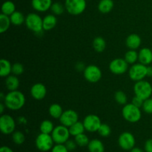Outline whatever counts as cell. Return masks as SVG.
<instances>
[{"label": "cell", "instance_id": "obj_1", "mask_svg": "<svg viewBox=\"0 0 152 152\" xmlns=\"http://www.w3.org/2000/svg\"><path fill=\"white\" fill-rule=\"evenodd\" d=\"M25 96L22 92L19 91H11L5 95L3 102L6 108L11 111H18L23 108L25 104Z\"/></svg>", "mask_w": 152, "mask_h": 152}, {"label": "cell", "instance_id": "obj_2", "mask_svg": "<svg viewBox=\"0 0 152 152\" xmlns=\"http://www.w3.org/2000/svg\"><path fill=\"white\" fill-rule=\"evenodd\" d=\"M123 117L127 122L131 123H137L142 117L140 108L135 106L132 103L126 104L122 109Z\"/></svg>", "mask_w": 152, "mask_h": 152}, {"label": "cell", "instance_id": "obj_3", "mask_svg": "<svg viewBox=\"0 0 152 152\" xmlns=\"http://www.w3.org/2000/svg\"><path fill=\"white\" fill-rule=\"evenodd\" d=\"M25 25L30 31H33L36 34H42L43 31V19L35 13H31L25 17Z\"/></svg>", "mask_w": 152, "mask_h": 152}, {"label": "cell", "instance_id": "obj_4", "mask_svg": "<svg viewBox=\"0 0 152 152\" xmlns=\"http://www.w3.org/2000/svg\"><path fill=\"white\" fill-rule=\"evenodd\" d=\"M134 92L135 96H137L143 100L148 99L152 95V86L146 80L136 82L134 86Z\"/></svg>", "mask_w": 152, "mask_h": 152}, {"label": "cell", "instance_id": "obj_5", "mask_svg": "<svg viewBox=\"0 0 152 152\" xmlns=\"http://www.w3.org/2000/svg\"><path fill=\"white\" fill-rule=\"evenodd\" d=\"M87 3L86 0H65V10L70 14L77 16L86 10Z\"/></svg>", "mask_w": 152, "mask_h": 152}, {"label": "cell", "instance_id": "obj_6", "mask_svg": "<svg viewBox=\"0 0 152 152\" xmlns=\"http://www.w3.org/2000/svg\"><path fill=\"white\" fill-rule=\"evenodd\" d=\"M53 143L55 142L53 137L51 134H49L40 133L36 138V146L39 151L42 152L51 151L52 148L54 145Z\"/></svg>", "mask_w": 152, "mask_h": 152}, {"label": "cell", "instance_id": "obj_7", "mask_svg": "<svg viewBox=\"0 0 152 152\" xmlns=\"http://www.w3.org/2000/svg\"><path fill=\"white\" fill-rule=\"evenodd\" d=\"M51 136L56 144H65L69 140L71 134L68 127L61 124L54 128Z\"/></svg>", "mask_w": 152, "mask_h": 152}, {"label": "cell", "instance_id": "obj_8", "mask_svg": "<svg viewBox=\"0 0 152 152\" xmlns=\"http://www.w3.org/2000/svg\"><path fill=\"white\" fill-rule=\"evenodd\" d=\"M147 65L141 63L132 65L129 70V75L131 80L135 82L144 80L147 77Z\"/></svg>", "mask_w": 152, "mask_h": 152}, {"label": "cell", "instance_id": "obj_9", "mask_svg": "<svg viewBox=\"0 0 152 152\" xmlns=\"http://www.w3.org/2000/svg\"><path fill=\"white\" fill-rule=\"evenodd\" d=\"M16 122L9 114H1L0 117V130L3 134H11L15 132Z\"/></svg>", "mask_w": 152, "mask_h": 152}, {"label": "cell", "instance_id": "obj_10", "mask_svg": "<svg viewBox=\"0 0 152 152\" xmlns=\"http://www.w3.org/2000/svg\"><path fill=\"white\" fill-rule=\"evenodd\" d=\"M83 74L85 79L91 83H98L101 80L102 76L100 68L94 65H90L86 67L83 71Z\"/></svg>", "mask_w": 152, "mask_h": 152}, {"label": "cell", "instance_id": "obj_11", "mask_svg": "<svg viewBox=\"0 0 152 152\" xmlns=\"http://www.w3.org/2000/svg\"><path fill=\"white\" fill-rule=\"evenodd\" d=\"M118 144L122 149L125 151H130L135 146L136 140L131 132H125L119 137Z\"/></svg>", "mask_w": 152, "mask_h": 152}, {"label": "cell", "instance_id": "obj_12", "mask_svg": "<svg viewBox=\"0 0 152 152\" xmlns=\"http://www.w3.org/2000/svg\"><path fill=\"white\" fill-rule=\"evenodd\" d=\"M109 70L112 74L116 75H121L125 74L129 70V64L122 58L114 59L110 62Z\"/></svg>", "mask_w": 152, "mask_h": 152}, {"label": "cell", "instance_id": "obj_13", "mask_svg": "<svg viewBox=\"0 0 152 152\" xmlns=\"http://www.w3.org/2000/svg\"><path fill=\"white\" fill-rule=\"evenodd\" d=\"M83 124L86 131L93 133L97 132L102 124V122L100 118L96 114H88L85 117Z\"/></svg>", "mask_w": 152, "mask_h": 152}, {"label": "cell", "instance_id": "obj_14", "mask_svg": "<svg viewBox=\"0 0 152 152\" xmlns=\"http://www.w3.org/2000/svg\"><path fill=\"white\" fill-rule=\"evenodd\" d=\"M59 120L61 124L69 128L77 121H79V115L77 111L74 110L68 109L63 111Z\"/></svg>", "mask_w": 152, "mask_h": 152}, {"label": "cell", "instance_id": "obj_15", "mask_svg": "<svg viewBox=\"0 0 152 152\" xmlns=\"http://www.w3.org/2000/svg\"><path fill=\"white\" fill-rule=\"evenodd\" d=\"M31 95L37 100H42L47 95V88L42 83H36L31 88Z\"/></svg>", "mask_w": 152, "mask_h": 152}, {"label": "cell", "instance_id": "obj_16", "mask_svg": "<svg viewBox=\"0 0 152 152\" xmlns=\"http://www.w3.org/2000/svg\"><path fill=\"white\" fill-rule=\"evenodd\" d=\"M138 61L140 63L149 65L152 62V50L148 48H142L138 52Z\"/></svg>", "mask_w": 152, "mask_h": 152}, {"label": "cell", "instance_id": "obj_17", "mask_svg": "<svg viewBox=\"0 0 152 152\" xmlns=\"http://www.w3.org/2000/svg\"><path fill=\"white\" fill-rule=\"evenodd\" d=\"M52 4V0H32L31 4L33 8L38 12H46L50 9Z\"/></svg>", "mask_w": 152, "mask_h": 152}, {"label": "cell", "instance_id": "obj_18", "mask_svg": "<svg viewBox=\"0 0 152 152\" xmlns=\"http://www.w3.org/2000/svg\"><path fill=\"white\" fill-rule=\"evenodd\" d=\"M142 43L140 37L136 34H132L127 37L126 39V45L131 50H137L140 48Z\"/></svg>", "mask_w": 152, "mask_h": 152}, {"label": "cell", "instance_id": "obj_19", "mask_svg": "<svg viewBox=\"0 0 152 152\" xmlns=\"http://www.w3.org/2000/svg\"><path fill=\"white\" fill-rule=\"evenodd\" d=\"M57 19L54 14H48L43 18V29L44 31H51L56 27Z\"/></svg>", "mask_w": 152, "mask_h": 152}, {"label": "cell", "instance_id": "obj_20", "mask_svg": "<svg viewBox=\"0 0 152 152\" xmlns=\"http://www.w3.org/2000/svg\"><path fill=\"white\" fill-rule=\"evenodd\" d=\"M12 73V65L6 59L0 60V76L1 77H7Z\"/></svg>", "mask_w": 152, "mask_h": 152}, {"label": "cell", "instance_id": "obj_21", "mask_svg": "<svg viewBox=\"0 0 152 152\" xmlns=\"http://www.w3.org/2000/svg\"><path fill=\"white\" fill-rule=\"evenodd\" d=\"M88 149L89 152H104L105 146L101 140L98 139H94L90 140L88 145Z\"/></svg>", "mask_w": 152, "mask_h": 152}, {"label": "cell", "instance_id": "obj_22", "mask_svg": "<svg viewBox=\"0 0 152 152\" xmlns=\"http://www.w3.org/2000/svg\"><path fill=\"white\" fill-rule=\"evenodd\" d=\"M5 86L7 90H9L10 91L18 90V88L19 86V79L16 75H9L8 77H6Z\"/></svg>", "mask_w": 152, "mask_h": 152}, {"label": "cell", "instance_id": "obj_23", "mask_svg": "<svg viewBox=\"0 0 152 152\" xmlns=\"http://www.w3.org/2000/svg\"><path fill=\"white\" fill-rule=\"evenodd\" d=\"M113 0H100L98 4V10L102 13H108L114 8Z\"/></svg>", "mask_w": 152, "mask_h": 152}, {"label": "cell", "instance_id": "obj_24", "mask_svg": "<svg viewBox=\"0 0 152 152\" xmlns=\"http://www.w3.org/2000/svg\"><path fill=\"white\" fill-rule=\"evenodd\" d=\"M92 45L95 51L97 53H102L106 48V42L102 37H97L93 40Z\"/></svg>", "mask_w": 152, "mask_h": 152}, {"label": "cell", "instance_id": "obj_25", "mask_svg": "<svg viewBox=\"0 0 152 152\" xmlns=\"http://www.w3.org/2000/svg\"><path fill=\"white\" fill-rule=\"evenodd\" d=\"M62 106L58 103H53L50 105L48 109L49 114L50 117L54 119H59L63 113Z\"/></svg>", "mask_w": 152, "mask_h": 152}, {"label": "cell", "instance_id": "obj_26", "mask_svg": "<svg viewBox=\"0 0 152 152\" xmlns=\"http://www.w3.org/2000/svg\"><path fill=\"white\" fill-rule=\"evenodd\" d=\"M11 24L16 26H19L25 22V17L23 13L19 11H15L10 16Z\"/></svg>", "mask_w": 152, "mask_h": 152}, {"label": "cell", "instance_id": "obj_27", "mask_svg": "<svg viewBox=\"0 0 152 152\" xmlns=\"http://www.w3.org/2000/svg\"><path fill=\"white\" fill-rule=\"evenodd\" d=\"M68 129H69V132L71 135L74 137H76L77 135L80 134L84 133V132L86 131L83 123L80 121H77V123H74V125H72Z\"/></svg>", "mask_w": 152, "mask_h": 152}, {"label": "cell", "instance_id": "obj_28", "mask_svg": "<svg viewBox=\"0 0 152 152\" xmlns=\"http://www.w3.org/2000/svg\"><path fill=\"white\" fill-rule=\"evenodd\" d=\"M1 13L10 16L12 13L16 11V6L15 4L11 1H5L1 4Z\"/></svg>", "mask_w": 152, "mask_h": 152}, {"label": "cell", "instance_id": "obj_29", "mask_svg": "<svg viewBox=\"0 0 152 152\" xmlns=\"http://www.w3.org/2000/svg\"><path fill=\"white\" fill-rule=\"evenodd\" d=\"M10 24H11V22H10V16L1 13L0 14V33L4 34V32H6L10 28Z\"/></svg>", "mask_w": 152, "mask_h": 152}, {"label": "cell", "instance_id": "obj_30", "mask_svg": "<svg viewBox=\"0 0 152 152\" xmlns=\"http://www.w3.org/2000/svg\"><path fill=\"white\" fill-rule=\"evenodd\" d=\"M54 126H53V123H52V121L49 120H43L39 126V130L41 133L44 134H51L52 132L54 129Z\"/></svg>", "mask_w": 152, "mask_h": 152}, {"label": "cell", "instance_id": "obj_31", "mask_svg": "<svg viewBox=\"0 0 152 152\" xmlns=\"http://www.w3.org/2000/svg\"><path fill=\"white\" fill-rule=\"evenodd\" d=\"M124 59L129 65H134L138 61V52H137L136 50L129 49L125 54Z\"/></svg>", "mask_w": 152, "mask_h": 152}, {"label": "cell", "instance_id": "obj_32", "mask_svg": "<svg viewBox=\"0 0 152 152\" xmlns=\"http://www.w3.org/2000/svg\"><path fill=\"white\" fill-rule=\"evenodd\" d=\"M74 140L77 142V145L80 147L88 146L89 142H90L88 137L86 134H85L84 133L80 134L77 135L76 137H74Z\"/></svg>", "mask_w": 152, "mask_h": 152}, {"label": "cell", "instance_id": "obj_33", "mask_svg": "<svg viewBox=\"0 0 152 152\" xmlns=\"http://www.w3.org/2000/svg\"><path fill=\"white\" fill-rule=\"evenodd\" d=\"M114 99L120 105H125L126 104H127V95L123 91H117L115 92V94H114Z\"/></svg>", "mask_w": 152, "mask_h": 152}, {"label": "cell", "instance_id": "obj_34", "mask_svg": "<svg viewBox=\"0 0 152 152\" xmlns=\"http://www.w3.org/2000/svg\"><path fill=\"white\" fill-rule=\"evenodd\" d=\"M12 140L13 142L16 145H22L25 140V136L22 132L16 131L12 134Z\"/></svg>", "mask_w": 152, "mask_h": 152}, {"label": "cell", "instance_id": "obj_35", "mask_svg": "<svg viewBox=\"0 0 152 152\" xmlns=\"http://www.w3.org/2000/svg\"><path fill=\"white\" fill-rule=\"evenodd\" d=\"M97 132L102 137H109L111 134V129L106 123H102Z\"/></svg>", "mask_w": 152, "mask_h": 152}, {"label": "cell", "instance_id": "obj_36", "mask_svg": "<svg viewBox=\"0 0 152 152\" xmlns=\"http://www.w3.org/2000/svg\"><path fill=\"white\" fill-rule=\"evenodd\" d=\"M65 7H64L61 3L59 2H53L52 4L51 7H50V10H51V12L54 15H56V16H59V15L62 14L65 11Z\"/></svg>", "mask_w": 152, "mask_h": 152}, {"label": "cell", "instance_id": "obj_37", "mask_svg": "<svg viewBox=\"0 0 152 152\" xmlns=\"http://www.w3.org/2000/svg\"><path fill=\"white\" fill-rule=\"evenodd\" d=\"M24 66L22 64L19 62H16V63L12 65V74L13 75L19 76L24 73Z\"/></svg>", "mask_w": 152, "mask_h": 152}, {"label": "cell", "instance_id": "obj_38", "mask_svg": "<svg viewBox=\"0 0 152 152\" xmlns=\"http://www.w3.org/2000/svg\"><path fill=\"white\" fill-rule=\"evenodd\" d=\"M142 108L144 112L146 114H152V99L151 97L144 100Z\"/></svg>", "mask_w": 152, "mask_h": 152}, {"label": "cell", "instance_id": "obj_39", "mask_svg": "<svg viewBox=\"0 0 152 152\" xmlns=\"http://www.w3.org/2000/svg\"><path fill=\"white\" fill-rule=\"evenodd\" d=\"M51 152H69L65 144H56L52 148Z\"/></svg>", "mask_w": 152, "mask_h": 152}, {"label": "cell", "instance_id": "obj_40", "mask_svg": "<svg viewBox=\"0 0 152 152\" xmlns=\"http://www.w3.org/2000/svg\"><path fill=\"white\" fill-rule=\"evenodd\" d=\"M65 146L67 147L68 150L69 151H73L76 149L77 146V144L75 140H68L65 143Z\"/></svg>", "mask_w": 152, "mask_h": 152}, {"label": "cell", "instance_id": "obj_41", "mask_svg": "<svg viewBox=\"0 0 152 152\" xmlns=\"http://www.w3.org/2000/svg\"><path fill=\"white\" fill-rule=\"evenodd\" d=\"M144 100L142 99H141L140 97L137 96H134L132 99V103L133 105H134L135 106L138 107V108H142V104H143Z\"/></svg>", "mask_w": 152, "mask_h": 152}, {"label": "cell", "instance_id": "obj_42", "mask_svg": "<svg viewBox=\"0 0 152 152\" xmlns=\"http://www.w3.org/2000/svg\"><path fill=\"white\" fill-rule=\"evenodd\" d=\"M144 148L145 152H152V139H148L145 141Z\"/></svg>", "mask_w": 152, "mask_h": 152}, {"label": "cell", "instance_id": "obj_43", "mask_svg": "<svg viewBox=\"0 0 152 152\" xmlns=\"http://www.w3.org/2000/svg\"><path fill=\"white\" fill-rule=\"evenodd\" d=\"M76 68L77 69V71H84L85 70V67H84V65H83V62H78V63H77V65H76Z\"/></svg>", "mask_w": 152, "mask_h": 152}, {"label": "cell", "instance_id": "obj_44", "mask_svg": "<svg viewBox=\"0 0 152 152\" xmlns=\"http://www.w3.org/2000/svg\"><path fill=\"white\" fill-rule=\"evenodd\" d=\"M0 152H13V150L8 146H1V148H0Z\"/></svg>", "mask_w": 152, "mask_h": 152}, {"label": "cell", "instance_id": "obj_45", "mask_svg": "<svg viewBox=\"0 0 152 152\" xmlns=\"http://www.w3.org/2000/svg\"><path fill=\"white\" fill-rule=\"evenodd\" d=\"M147 77H152V66H148L147 68Z\"/></svg>", "mask_w": 152, "mask_h": 152}, {"label": "cell", "instance_id": "obj_46", "mask_svg": "<svg viewBox=\"0 0 152 152\" xmlns=\"http://www.w3.org/2000/svg\"><path fill=\"white\" fill-rule=\"evenodd\" d=\"M130 152H143V151L140 148L134 146L132 150H130Z\"/></svg>", "mask_w": 152, "mask_h": 152}, {"label": "cell", "instance_id": "obj_47", "mask_svg": "<svg viewBox=\"0 0 152 152\" xmlns=\"http://www.w3.org/2000/svg\"><path fill=\"white\" fill-rule=\"evenodd\" d=\"M4 107L6 108L5 105H4V103L3 102H1V103H0V113H1V114H3V112H4Z\"/></svg>", "mask_w": 152, "mask_h": 152}, {"label": "cell", "instance_id": "obj_48", "mask_svg": "<svg viewBox=\"0 0 152 152\" xmlns=\"http://www.w3.org/2000/svg\"><path fill=\"white\" fill-rule=\"evenodd\" d=\"M5 95H4V93H2V92H1V93L0 94V99H1V101H2V102H3V101H4V98H5Z\"/></svg>", "mask_w": 152, "mask_h": 152}, {"label": "cell", "instance_id": "obj_49", "mask_svg": "<svg viewBox=\"0 0 152 152\" xmlns=\"http://www.w3.org/2000/svg\"><path fill=\"white\" fill-rule=\"evenodd\" d=\"M151 99H152V95H151Z\"/></svg>", "mask_w": 152, "mask_h": 152}, {"label": "cell", "instance_id": "obj_50", "mask_svg": "<svg viewBox=\"0 0 152 152\" xmlns=\"http://www.w3.org/2000/svg\"><path fill=\"white\" fill-rule=\"evenodd\" d=\"M151 50H152V48H151Z\"/></svg>", "mask_w": 152, "mask_h": 152}]
</instances>
